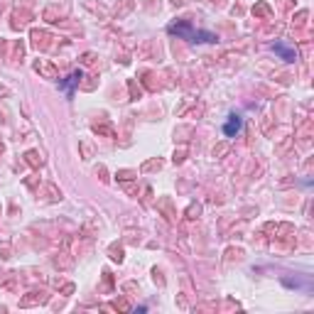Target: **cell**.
<instances>
[{"label":"cell","instance_id":"6da1fadb","mask_svg":"<svg viewBox=\"0 0 314 314\" xmlns=\"http://www.w3.org/2000/svg\"><path fill=\"white\" fill-rule=\"evenodd\" d=\"M170 35H179L189 42H216V35L211 32H202V30H194L189 22H179V25H170Z\"/></svg>","mask_w":314,"mask_h":314},{"label":"cell","instance_id":"277c9868","mask_svg":"<svg viewBox=\"0 0 314 314\" xmlns=\"http://www.w3.org/2000/svg\"><path fill=\"white\" fill-rule=\"evenodd\" d=\"M79 79H81V71H74V74H71V76H69L67 81H62L59 86H62V89H64V91H67V93L71 96V93H74V86L79 84Z\"/></svg>","mask_w":314,"mask_h":314},{"label":"cell","instance_id":"3957f363","mask_svg":"<svg viewBox=\"0 0 314 314\" xmlns=\"http://www.w3.org/2000/svg\"><path fill=\"white\" fill-rule=\"evenodd\" d=\"M272 49H275L285 62H294V59H297V52H294V49H290V47H285L282 42H275V45H272Z\"/></svg>","mask_w":314,"mask_h":314},{"label":"cell","instance_id":"7a4b0ae2","mask_svg":"<svg viewBox=\"0 0 314 314\" xmlns=\"http://www.w3.org/2000/svg\"><path fill=\"white\" fill-rule=\"evenodd\" d=\"M241 125H243L241 115H228V120H226V125H224V133H226L228 137H233V135L241 130Z\"/></svg>","mask_w":314,"mask_h":314}]
</instances>
